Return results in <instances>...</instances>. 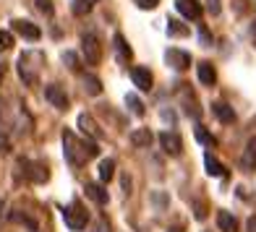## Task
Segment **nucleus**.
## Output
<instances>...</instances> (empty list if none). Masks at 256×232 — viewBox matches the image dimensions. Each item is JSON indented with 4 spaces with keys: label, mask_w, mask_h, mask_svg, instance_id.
Masks as SVG:
<instances>
[{
    "label": "nucleus",
    "mask_w": 256,
    "mask_h": 232,
    "mask_svg": "<svg viewBox=\"0 0 256 232\" xmlns=\"http://www.w3.org/2000/svg\"><path fill=\"white\" fill-rule=\"evenodd\" d=\"M97 232H110V227H108V225H104V222H102V225L97 227Z\"/></svg>",
    "instance_id": "35"
},
{
    "label": "nucleus",
    "mask_w": 256,
    "mask_h": 232,
    "mask_svg": "<svg viewBox=\"0 0 256 232\" xmlns=\"http://www.w3.org/2000/svg\"><path fill=\"white\" fill-rule=\"evenodd\" d=\"M115 50H118V60H120V63H128V60L134 57V50L126 44L123 34H115Z\"/></svg>",
    "instance_id": "17"
},
{
    "label": "nucleus",
    "mask_w": 256,
    "mask_h": 232,
    "mask_svg": "<svg viewBox=\"0 0 256 232\" xmlns=\"http://www.w3.org/2000/svg\"><path fill=\"white\" fill-rule=\"evenodd\" d=\"M134 3L142 8V10H152V8H157V3L160 0H134Z\"/></svg>",
    "instance_id": "29"
},
{
    "label": "nucleus",
    "mask_w": 256,
    "mask_h": 232,
    "mask_svg": "<svg viewBox=\"0 0 256 232\" xmlns=\"http://www.w3.org/2000/svg\"><path fill=\"white\" fill-rule=\"evenodd\" d=\"M84 89L89 91L92 97H100V94H102V81H100L97 76L89 73V76H84Z\"/></svg>",
    "instance_id": "22"
},
{
    "label": "nucleus",
    "mask_w": 256,
    "mask_h": 232,
    "mask_svg": "<svg viewBox=\"0 0 256 232\" xmlns=\"http://www.w3.org/2000/svg\"><path fill=\"white\" fill-rule=\"evenodd\" d=\"M3 76H6V65H0V84H3Z\"/></svg>",
    "instance_id": "36"
},
{
    "label": "nucleus",
    "mask_w": 256,
    "mask_h": 232,
    "mask_svg": "<svg viewBox=\"0 0 256 232\" xmlns=\"http://www.w3.org/2000/svg\"><path fill=\"white\" fill-rule=\"evenodd\" d=\"M246 230H248V232H256V217H251L248 222H246Z\"/></svg>",
    "instance_id": "33"
},
{
    "label": "nucleus",
    "mask_w": 256,
    "mask_h": 232,
    "mask_svg": "<svg viewBox=\"0 0 256 232\" xmlns=\"http://www.w3.org/2000/svg\"><path fill=\"white\" fill-rule=\"evenodd\" d=\"M160 144H162V149H165V154H170V157H178V154L183 152L180 136L172 133V131H162V133H160Z\"/></svg>",
    "instance_id": "6"
},
{
    "label": "nucleus",
    "mask_w": 256,
    "mask_h": 232,
    "mask_svg": "<svg viewBox=\"0 0 256 232\" xmlns=\"http://www.w3.org/2000/svg\"><path fill=\"white\" fill-rule=\"evenodd\" d=\"M34 55H37V52H24V55H21L18 57V76L21 78H24V84H37V65H32V60H34Z\"/></svg>",
    "instance_id": "4"
},
{
    "label": "nucleus",
    "mask_w": 256,
    "mask_h": 232,
    "mask_svg": "<svg viewBox=\"0 0 256 232\" xmlns=\"http://www.w3.org/2000/svg\"><path fill=\"white\" fill-rule=\"evenodd\" d=\"M194 209H196V219H204V217H206V212H204V204H194Z\"/></svg>",
    "instance_id": "32"
},
{
    "label": "nucleus",
    "mask_w": 256,
    "mask_h": 232,
    "mask_svg": "<svg viewBox=\"0 0 256 232\" xmlns=\"http://www.w3.org/2000/svg\"><path fill=\"white\" fill-rule=\"evenodd\" d=\"M196 141H199V144H206V146H212V144H214V138H212V133H206L202 125H199V128H196Z\"/></svg>",
    "instance_id": "27"
},
{
    "label": "nucleus",
    "mask_w": 256,
    "mask_h": 232,
    "mask_svg": "<svg viewBox=\"0 0 256 232\" xmlns=\"http://www.w3.org/2000/svg\"><path fill=\"white\" fill-rule=\"evenodd\" d=\"M206 8H209V13H212V16L220 13V3H217V0H209V5H206Z\"/></svg>",
    "instance_id": "31"
},
{
    "label": "nucleus",
    "mask_w": 256,
    "mask_h": 232,
    "mask_svg": "<svg viewBox=\"0 0 256 232\" xmlns=\"http://www.w3.org/2000/svg\"><path fill=\"white\" fill-rule=\"evenodd\" d=\"M63 152L74 167H81L100 154V146H97V141H81L71 131H63Z\"/></svg>",
    "instance_id": "1"
},
{
    "label": "nucleus",
    "mask_w": 256,
    "mask_h": 232,
    "mask_svg": "<svg viewBox=\"0 0 256 232\" xmlns=\"http://www.w3.org/2000/svg\"><path fill=\"white\" fill-rule=\"evenodd\" d=\"M37 8L42 10L44 16H52V3L50 0H37Z\"/></svg>",
    "instance_id": "30"
},
{
    "label": "nucleus",
    "mask_w": 256,
    "mask_h": 232,
    "mask_svg": "<svg viewBox=\"0 0 256 232\" xmlns=\"http://www.w3.org/2000/svg\"><path fill=\"white\" fill-rule=\"evenodd\" d=\"M126 104L131 107V112H134V115H138V118L144 115V104H142V99H138L136 94H128V97H126Z\"/></svg>",
    "instance_id": "23"
},
{
    "label": "nucleus",
    "mask_w": 256,
    "mask_h": 232,
    "mask_svg": "<svg viewBox=\"0 0 256 232\" xmlns=\"http://www.w3.org/2000/svg\"><path fill=\"white\" fill-rule=\"evenodd\" d=\"M92 3H94V0H92Z\"/></svg>",
    "instance_id": "40"
},
{
    "label": "nucleus",
    "mask_w": 256,
    "mask_h": 232,
    "mask_svg": "<svg viewBox=\"0 0 256 232\" xmlns=\"http://www.w3.org/2000/svg\"><path fill=\"white\" fill-rule=\"evenodd\" d=\"M131 81H134V86H138L142 91L152 89V73H149L146 68H131Z\"/></svg>",
    "instance_id": "10"
},
{
    "label": "nucleus",
    "mask_w": 256,
    "mask_h": 232,
    "mask_svg": "<svg viewBox=\"0 0 256 232\" xmlns=\"http://www.w3.org/2000/svg\"><path fill=\"white\" fill-rule=\"evenodd\" d=\"M202 42H204V44H209V34H206V29H202Z\"/></svg>",
    "instance_id": "34"
},
{
    "label": "nucleus",
    "mask_w": 256,
    "mask_h": 232,
    "mask_svg": "<svg viewBox=\"0 0 256 232\" xmlns=\"http://www.w3.org/2000/svg\"><path fill=\"white\" fill-rule=\"evenodd\" d=\"M168 232H180V230H168Z\"/></svg>",
    "instance_id": "39"
},
{
    "label": "nucleus",
    "mask_w": 256,
    "mask_h": 232,
    "mask_svg": "<svg viewBox=\"0 0 256 232\" xmlns=\"http://www.w3.org/2000/svg\"><path fill=\"white\" fill-rule=\"evenodd\" d=\"M63 219H66V225L71 230H84L86 222H89V214H86V209L81 206L78 201H74L71 206L63 209Z\"/></svg>",
    "instance_id": "2"
},
{
    "label": "nucleus",
    "mask_w": 256,
    "mask_h": 232,
    "mask_svg": "<svg viewBox=\"0 0 256 232\" xmlns=\"http://www.w3.org/2000/svg\"><path fill=\"white\" fill-rule=\"evenodd\" d=\"M86 196H89V199L92 201H94V204H100V206H104V204H108L110 201V196H108V191H104V185L102 183H86Z\"/></svg>",
    "instance_id": "11"
},
{
    "label": "nucleus",
    "mask_w": 256,
    "mask_h": 232,
    "mask_svg": "<svg viewBox=\"0 0 256 232\" xmlns=\"http://www.w3.org/2000/svg\"><path fill=\"white\" fill-rule=\"evenodd\" d=\"M63 63H68V68H71V71H78V68H81L76 52H63Z\"/></svg>",
    "instance_id": "26"
},
{
    "label": "nucleus",
    "mask_w": 256,
    "mask_h": 232,
    "mask_svg": "<svg viewBox=\"0 0 256 232\" xmlns=\"http://www.w3.org/2000/svg\"><path fill=\"white\" fill-rule=\"evenodd\" d=\"M14 31H18L24 39H32V42H37V39L42 37L40 26L32 24V21H26V18H16V21H14Z\"/></svg>",
    "instance_id": "9"
},
{
    "label": "nucleus",
    "mask_w": 256,
    "mask_h": 232,
    "mask_svg": "<svg viewBox=\"0 0 256 232\" xmlns=\"http://www.w3.org/2000/svg\"><path fill=\"white\" fill-rule=\"evenodd\" d=\"M165 63L170 65V68H176V71H186V68L191 65V55L188 52H183V50H168L165 52Z\"/></svg>",
    "instance_id": "8"
},
{
    "label": "nucleus",
    "mask_w": 256,
    "mask_h": 232,
    "mask_svg": "<svg viewBox=\"0 0 256 232\" xmlns=\"http://www.w3.org/2000/svg\"><path fill=\"white\" fill-rule=\"evenodd\" d=\"M168 31L172 34V37H186V34H188V29H186L180 21H176V18L168 21Z\"/></svg>",
    "instance_id": "24"
},
{
    "label": "nucleus",
    "mask_w": 256,
    "mask_h": 232,
    "mask_svg": "<svg viewBox=\"0 0 256 232\" xmlns=\"http://www.w3.org/2000/svg\"><path fill=\"white\" fill-rule=\"evenodd\" d=\"M212 112L217 115V120L225 123V125H230L232 120H236V112H232V107H230V104H225V102H214L212 104Z\"/></svg>",
    "instance_id": "14"
},
{
    "label": "nucleus",
    "mask_w": 256,
    "mask_h": 232,
    "mask_svg": "<svg viewBox=\"0 0 256 232\" xmlns=\"http://www.w3.org/2000/svg\"><path fill=\"white\" fill-rule=\"evenodd\" d=\"M115 178V162L112 159H102L100 162V180L102 183H110Z\"/></svg>",
    "instance_id": "21"
},
{
    "label": "nucleus",
    "mask_w": 256,
    "mask_h": 232,
    "mask_svg": "<svg viewBox=\"0 0 256 232\" xmlns=\"http://www.w3.org/2000/svg\"><path fill=\"white\" fill-rule=\"evenodd\" d=\"M240 165L243 170H256V136L248 138L246 149H243V157H240Z\"/></svg>",
    "instance_id": "13"
},
{
    "label": "nucleus",
    "mask_w": 256,
    "mask_h": 232,
    "mask_svg": "<svg viewBox=\"0 0 256 232\" xmlns=\"http://www.w3.org/2000/svg\"><path fill=\"white\" fill-rule=\"evenodd\" d=\"M204 167H206V175H212V178H222L225 175V167L220 165L212 154H204Z\"/></svg>",
    "instance_id": "18"
},
{
    "label": "nucleus",
    "mask_w": 256,
    "mask_h": 232,
    "mask_svg": "<svg viewBox=\"0 0 256 232\" xmlns=\"http://www.w3.org/2000/svg\"><path fill=\"white\" fill-rule=\"evenodd\" d=\"M81 52H84V60L89 65H100L102 44H100V39L94 37V34H84V37H81Z\"/></svg>",
    "instance_id": "3"
},
{
    "label": "nucleus",
    "mask_w": 256,
    "mask_h": 232,
    "mask_svg": "<svg viewBox=\"0 0 256 232\" xmlns=\"http://www.w3.org/2000/svg\"><path fill=\"white\" fill-rule=\"evenodd\" d=\"M24 167H29L26 175H29L34 183H44V180L50 178V172H48V167H44V165H32V162H24Z\"/></svg>",
    "instance_id": "16"
},
{
    "label": "nucleus",
    "mask_w": 256,
    "mask_h": 232,
    "mask_svg": "<svg viewBox=\"0 0 256 232\" xmlns=\"http://www.w3.org/2000/svg\"><path fill=\"white\" fill-rule=\"evenodd\" d=\"M0 214H3V201H0Z\"/></svg>",
    "instance_id": "38"
},
{
    "label": "nucleus",
    "mask_w": 256,
    "mask_h": 232,
    "mask_svg": "<svg viewBox=\"0 0 256 232\" xmlns=\"http://www.w3.org/2000/svg\"><path fill=\"white\" fill-rule=\"evenodd\" d=\"M44 99H48L52 107H58V110H68V97H66L63 86H58V84L44 86Z\"/></svg>",
    "instance_id": "7"
},
{
    "label": "nucleus",
    "mask_w": 256,
    "mask_h": 232,
    "mask_svg": "<svg viewBox=\"0 0 256 232\" xmlns=\"http://www.w3.org/2000/svg\"><path fill=\"white\" fill-rule=\"evenodd\" d=\"M10 44H14V37H10V31H0V52L10 50Z\"/></svg>",
    "instance_id": "28"
},
{
    "label": "nucleus",
    "mask_w": 256,
    "mask_h": 232,
    "mask_svg": "<svg viewBox=\"0 0 256 232\" xmlns=\"http://www.w3.org/2000/svg\"><path fill=\"white\" fill-rule=\"evenodd\" d=\"M251 37H254V44H256V24L251 26Z\"/></svg>",
    "instance_id": "37"
},
{
    "label": "nucleus",
    "mask_w": 256,
    "mask_h": 232,
    "mask_svg": "<svg viewBox=\"0 0 256 232\" xmlns=\"http://www.w3.org/2000/svg\"><path fill=\"white\" fill-rule=\"evenodd\" d=\"M78 128L84 131L86 136H92V138H94V141H97V138H102V131L97 128V123L92 120L89 115H78Z\"/></svg>",
    "instance_id": "15"
},
{
    "label": "nucleus",
    "mask_w": 256,
    "mask_h": 232,
    "mask_svg": "<svg viewBox=\"0 0 256 232\" xmlns=\"http://www.w3.org/2000/svg\"><path fill=\"white\" fill-rule=\"evenodd\" d=\"M176 8H178V13L183 18H188V21H199L202 13H204L199 0H176Z\"/></svg>",
    "instance_id": "5"
},
{
    "label": "nucleus",
    "mask_w": 256,
    "mask_h": 232,
    "mask_svg": "<svg viewBox=\"0 0 256 232\" xmlns=\"http://www.w3.org/2000/svg\"><path fill=\"white\" fill-rule=\"evenodd\" d=\"M217 225L222 232H236L238 230V222H236V217H232L230 212H220L217 214Z\"/></svg>",
    "instance_id": "20"
},
{
    "label": "nucleus",
    "mask_w": 256,
    "mask_h": 232,
    "mask_svg": "<svg viewBox=\"0 0 256 232\" xmlns=\"http://www.w3.org/2000/svg\"><path fill=\"white\" fill-rule=\"evenodd\" d=\"M131 144L138 146V149L149 146V144H152V131H149V128H136V131L131 133Z\"/></svg>",
    "instance_id": "19"
},
{
    "label": "nucleus",
    "mask_w": 256,
    "mask_h": 232,
    "mask_svg": "<svg viewBox=\"0 0 256 232\" xmlns=\"http://www.w3.org/2000/svg\"><path fill=\"white\" fill-rule=\"evenodd\" d=\"M196 73H199V81L204 86H212L214 81H217V71H214V65L212 63H206V60H202L199 65H196Z\"/></svg>",
    "instance_id": "12"
},
{
    "label": "nucleus",
    "mask_w": 256,
    "mask_h": 232,
    "mask_svg": "<svg viewBox=\"0 0 256 232\" xmlns=\"http://www.w3.org/2000/svg\"><path fill=\"white\" fill-rule=\"evenodd\" d=\"M71 10H74L76 16H86L89 10H92V0H74Z\"/></svg>",
    "instance_id": "25"
}]
</instances>
